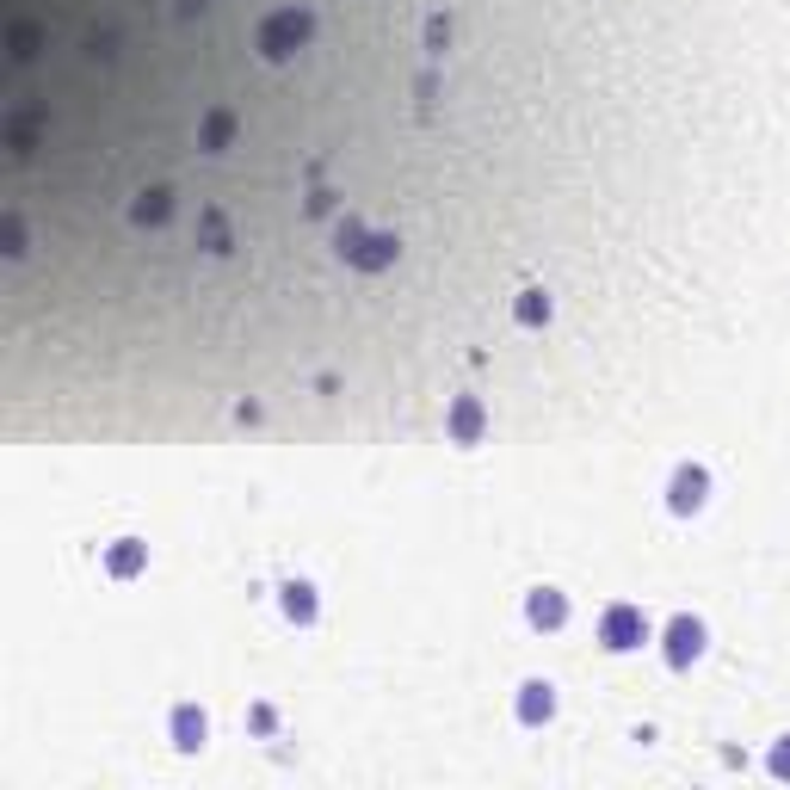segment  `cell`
Segmentation results:
<instances>
[{"mask_svg": "<svg viewBox=\"0 0 790 790\" xmlns=\"http://www.w3.org/2000/svg\"><path fill=\"white\" fill-rule=\"evenodd\" d=\"M599 642L612 655H630V649H642V642H649V618L636 612V605H612V612L599 618Z\"/></svg>", "mask_w": 790, "mask_h": 790, "instance_id": "3", "label": "cell"}, {"mask_svg": "<svg viewBox=\"0 0 790 790\" xmlns=\"http://www.w3.org/2000/svg\"><path fill=\"white\" fill-rule=\"evenodd\" d=\"M550 716H556V686H550V679L519 686V723H550Z\"/></svg>", "mask_w": 790, "mask_h": 790, "instance_id": "7", "label": "cell"}, {"mask_svg": "<svg viewBox=\"0 0 790 790\" xmlns=\"http://www.w3.org/2000/svg\"><path fill=\"white\" fill-rule=\"evenodd\" d=\"M513 315H519V328H544V321H550V297L544 291H519Z\"/></svg>", "mask_w": 790, "mask_h": 790, "instance_id": "12", "label": "cell"}, {"mask_svg": "<svg viewBox=\"0 0 790 790\" xmlns=\"http://www.w3.org/2000/svg\"><path fill=\"white\" fill-rule=\"evenodd\" d=\"M698 655H704V624L698 618H673L667 624V661L673 667H692Z\"/></svg>", "mask_w": 790, "mask_h": 790, "instance_id": "5", "label": "cell"}, {"mask_svg": "<svg viewBox=\"0 0 790 790\" xmlns=\"http://www.w3.org/2000/svg\"><path fill=\"white\" fill-rule=\"evenodd\" d=\"M340 254L352 266H365V272H383V266H395L402 241H395V235H365L358 223H340Z\"/></svg>", "mask_w": 790, "mask_h": 790, "instance_id": "1", "label": "cell"}, {"mask_svg": "<svg viewBox=\"0 0 790 790\" xmlns=\"http://www.w3.org/2000/svg\"><path fill=\"white\" fill-rule=\"evenodd\" d=\"M772 772H778V778H790V747H778V753H772Z\"/></svg>", "mask_w": 790, "mask_h": 790, "instance_id": "16", "label": "cell"}, {"mask_svg": "<svg viewBox=\"0 0 790 790\" xmlns=\"http://www.w3.org/2000/svg\"><path fill=\"white\" fill-rule=\"evenodd\" d=\"M142 562H149V550H142L136 537H118V544L105 550V568H112L118 581H130V574H142Z\"/></svg>", "mask_w": 790, "mask_h": 790, "instance_id": "9", "label": "cell"}, {"mask_svg": "<svg viewBox=\"0 0 790 790\" xmlns=\"http://www.w3.org/2000/svg\"><path fill=\"white\" fill-rule=\"evenodd\" d=\"M451 439L457 445L482 439V402H476V395H457V402H451Z\"/></svg>", "mask_w": 790, "mask_h": 790, "instance_id": "8", "label": "cell"}, {"mask_svg": "<svg viewBox=\"0 0 790 790\" xmlns=\"http://www.w3.org/2000/svg\"><path fill=\"white\" fill-rule=\"evenodd\" d=\"M704 494H710V476L698 470V463H686V470H673V482H667V507L673 513H698Z\"/></svg>", "mask_w": 790, "mask_h": 790, "instance_id": "4", "label": "cell"}, {"mask_svg": "<svg viewBox=\"0 0 790 790\" xmlns=\"http://www.w3.org/2000/svg\"><path fill=\"white\" fill-rule=\"evenodd\" d=\"M309 31H315V19H309L303 7H291V13L266 19V31H260V50H266L272 62H284V56H297V50L309 44Z\"/></svg>", "mask_w": 790, "mask_h": 790, "instance_id": "2", "label": "cell"}, {"mask_svg": "<svg viewBox=\"0 0 790 790\" xmlns=\"http://www.w3.org/2000/svg\"><path fill=\"white\" fill-rule=\"evenodd\" d=\"M284 618H291V624H309V618H315V587H309V581H291V587H284Z\"/></svg>", "mask_w": 790, "mask_h": 790, "instance_id": "11", "label": "cell"}, {"mask_svg": "<svg viewBox=\"0 0 790 790\" xmlns=\"http://www.w3.org/2000/svg\"><path fill=\"white\" fill-rule=\"evenodd\" d=\"M525 618H531L537 630H562V624H568V599H562L556 587H537V593L525 599Z\"/></svg>", "mask_w": 790, "mask_h": 790, "instance_id": "6", "label": "cell"}, {"mask_svg": "<svg viewBox=\"0 0 790 790\" xmlns=\"http://www.w3.org/2000/svg\"><path fill=\"white\" fill-rule=\"evenodd\" d=\"M445 38H451V25H445V19L426 25V44H433V50H445Z\"/></svg>", "mask_w": 790, "mask_h": 790, "instance_id": "15", "label": "cell"}, {"mask_svg": "<svg viewBox=\"0 0 790 790\" xmlns=\"http://www.w3.org/2000/svg\"><path fill=\"white\" fill-rule=\"evenodd\" d=\"M229 130H235V118H229V112H217V118H210V130H204V142H210V149H223Z\"/></svg>", "mask_w": 790, "mask_h": 790, "instance_id": "14", "label": "cell"}, {"mask_svg": "<svg viewBox=\"0 0 790 790\" xmlns=\"http://www.w3.org/2000/svg\"><path fill=\"white\" fill-rule=\"evenodd\" d=\"M198 741H204V716H198L192 704H179V710H173V747H186V753H192Z\"/></svg>", "mask_w": 790, "mask_h": 790, "instance_id": "10", "label": "cell"}, {"mask_svg": "<svg viewBox=\"0 0 790 790\" xmlns=\"http://www.w3.org/2000/svg\"><path fill=\"white\" fill-rule=\"evenodd\" d=\"M167 210H173V204H167V192H149V198L136 204V223H167Z\"/></svg>", "mask_w": 790, "mask_h": 790, "instance_id": "13", "label": "cell"}]
</instances>
